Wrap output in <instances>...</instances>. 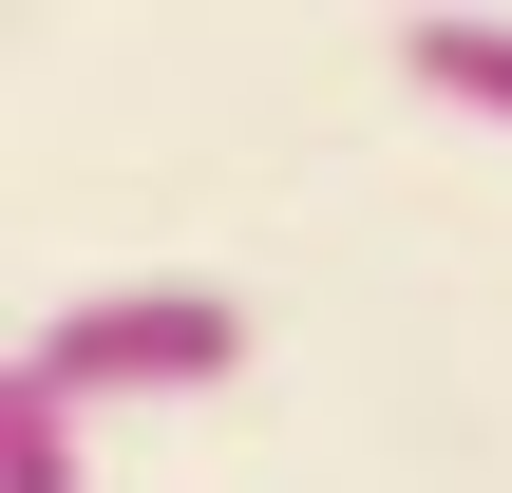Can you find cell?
Returning <instances> with one entry per match:
<instances>
[{"instance_id":"cell-1","label":"cell","mask_w":512,"mask_h":493,"mask_svg":"<svg viewBox=\"0 0 512 493\" xmlns=\"http://www.w3.org/2000/svg\"><path fill=\"white\" fill-rule=\"evenodd\" d=\"M19 380L57 418H95V399H209V380H247V304L228 285H95V304H57L19 342Z\"/></svg>"},{"instance_id":"cell-2","label":"cell","mask_w":512,"mask_h":493,"mask_svg":"<svg viewBox=\"0 0 512 493\" xmlns=\"http://www.w3.org/2000/svg\"><path fill=\"white\" fill-rule=\"evenodd\" d=\"M399 76H418V95H456V114H494V133H512V19H399Z\"/></svg>"},{"instance_id":"cell-3","label":"cell","mask_w":512,"mask_h":493,"mask_svg":"<svg viewBox=\"0 0 512 493\" xmlns=\"http://www.w3.org/2000/svg\"><path fill=\"white\" fill-rule=\"evenodd\" d=\"M0 493H95V475H76V418H57L19 361H0Z\"/></svg>"}]
</instances>
